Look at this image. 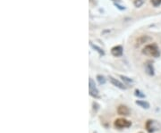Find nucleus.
Segmentation results:
<instances>
[{"label":"nucleus","instance_id":"6ab92c4d","mask_svg":"<svg viewBox=\"0 0 161 133\" xmlns=\"http://www.w3.org/2000/svg\"><path fill=\"white\" fill-rule=\"evenodd\" d=\"M140 133H142V132H140Z\"/></svg>","mask_w":161,"mask_h":133},{"label":"nucleus","instance_id":"0eeeda50","mask_svg":"<svg viewBox=\"0 0 161 133\" xmlns=\"http://www.w3.org/2000/svg\"><path fill=\"white\" fill-rule=\"evenodd\" d=\"M109 79H110V82H111L114 86H115V87H117V88H121V90H126V87H125L122 82H120L118 80H116V79H115V78H113V77H110Z\"/></svg>","mask_w":161,"mask_h":133},{"label":"nucleus","instance_id":"1a4fd4ad","mask_svg":"<svg viewBox=\"0 0 161 133\" xmlns=\"http://www.w3.org/2000/svg\"><path fill=\"white\" fill-rule=\"evenodd\" d=\"M151 40V38L148 37V36H141L137 39V44L138 45H141L143 43H147L148 41Z\"/></svg>","mask_w":161,"mask_h":133},{"label":"nucleus","instance_id":"20e7f679","mask_svg":"<svg viewBox=\"0 0 161 133\" xmlns=\"http://www.w3.org/2000/svg\"><path fill=\"white\" fill-rule=\"evenodd\" d=\"M145 127L149 133H153L154 131H156L157 130V123L155 121H152V120H148L147 122H146Z\"/></svg>","mask_w":161,"mask_h":133},{"label":"nucleus","instance_id":"a211bd4d","mask_svg":"<svg viewBox=\"0 0 161 133\" xmlns=\"http://www.w3.org/2000/svg\"><path fill=\"white\" fill-rule=\"evenodd\" d=\"M112 1H114V2H119L120 0H112Z\"/></svg>","mask_w":161,"mask_h":133},{"label":"nucleus","instance_id":"f257e3e1","mask_svg":"<svg viewBox=\"0 0 161 133\" xmlns=\"http://www.w3.org/2000/svg\"><path fill=\"white\" fill-rule=\"evenodd\" d=\"M142 53L146 55H150L153 57H158L160 55L159 49L156 44H150V45H147L143 48Z\"/></svg>","mask_w":161,"mask_h":133},{"label":"nucleus","instance_id":"f03ea898","mask_svg":"<svg viewBox=\"0 0 161 133\" xmlns=\"http://www.w3.org/2000/svg\"><path fill=\"white\" fill-rule=\"evenodd\" d=\"M115 127H116L117 129H124V128H129L131 126V123L124 118H118L116 119L114 123Z\"/></svg>","mask_w":161,"mask_h":133},{"label":"nucleus","instance_id":"423d86ee","mask_svg":"<svg viewBox=\"0 0 161 133\" xmlns=\"http://www.w3.org/2000/svg\"><path fill=\"white\" fill-rule=\"evenodd\" d=\"M117 113H118V114H120V115L127 116V115L130 114V109H129L127 106L121 105V106H119L117 107Z\"/></svg>","mask_w":161,"mask_h":133},{"label":"nucleus","instance_id":"9b49d317","mask_svg":"<svg viewBox=\"0 0 161 133\" xmlns=\"http://www.w3.org/2000/svg\"><path fill=\"white\" fill-rule=\"evenodd\" d=\"M91 48H92L93 49H95L100 55H105V52H104L103 49L100 48L99 47H98V46H96V45H94V44L91 43Z\"/></svg>","mask_w":161,"mask_h":133},{"label":"nucleus","instance_id":"f8f14e48","mask_svg":"<svg viewBox=\"0 0 161 133\" xmlns=\"http://www.w3.org/2000/svg\"><path fill=\"white\" fill-rule=\"evenodd\" d=\"M97 80H98V81L100 85H104L106 83V79H105L104 76H102V75H98Z\"/></svg>","mask_w":161,"mask_h":133},{"label":"nucleus","instance_id":"4468645a","mask_svg":"<svg viewBox=\"0 0 161 133\" xmlns=\"http://www.w3.org/2000/svg\"><path fill=\"white\" fill-rule=\"evenodd\" d=\"M120 78H121L124 82H126L127 84H131V83H133V82H134V80H131V78H128V77L124 76V75H120Z\"/></svg>","mask_w":161,"mask_h":133},{"label":"nucleus","instance_id":"2eb2a0df","mask_svg":"<svg viewBox=\"0 0 161 133\" xmlns=\"http://www.w3.org/2000/svg\"><path fill=\"white\" fill-rule=\"evenodd\" d=\"M134 95H135L136 97H141V98H144V97H145V95H144L141 91H140L139 90H135Z\"/></svg>","mask_w":161,"mask_h":133},{"label":"nucleus","instance_id":"7ed1b4c3","mask_svg":"<svg viewBox=\"0 0 161 133\" xmlns=\"http://www.w3.org/2000/svg\"><path fill=\"white\" fill-rule=\"evenodd\" d=\"M89 92H90V95L95 98H98L99 97V94H98V90L96 87V84H95V81L90 78L89 80Z\"/></svg>","mask_w":161,"mask_h":133},{"label":"nucleus","instance_id":"dca6fc26","mask_svg":"<svg viewBox=\"0 0 161 133\" xmlns=\"http://www.w3.org/2000/svg\"><path fill=\"white\" fill-rule=\"evenodd\" d=\"M151 4L155 7H157V6H158L161 5V0H151Z\"/></svg>","mask_w":161,"mask_h":133},{"label":"nucleus","instance_id":"ddd939ff","mask_svg":"<svg viewBox=\"0 0 161 133\" xmlns=\"http://www.w3.org/2000/svg\"><path fill=\"white\" fill-rule=\"evenodd\" d=\"M144 2H145V0H134V5L135 7L139 8V7H141L144 4Z\"/></svg>","mask_w":161,"mask_h":133},{"label":"nucleus","instance_id":"6e6552de","mask_svg":"<svg viewBox=\"0 0 161 133\" xmlns=\"http://www.w3.org/2000/svg\"><path fill=\"white\" fill-rule=\"evenodd\" d=\"M146 71H147V73L150 76H153L154 75V67L152 65V64L150 63H148L147 64H146Z\"/></svg>","mask_w":161,"mask_h":133},{"label":"nucleus","instance_id":"f3484780","mask_svg":"<svg viewBox=\"0 0 161 133\" xmlns=\"http://www.w3.org/2000/svg\"><path fill=\"white\" fill-rule=\"evenodd\" d=\"M115 6L117 7L118 9H120V10H124L125 9V7L124 6H120V5H118L117 3H115Z\"/></svg>","mask_w":161,"mask_h":133},{"label":"nucleus","instance_id":"39448f33","mask_svg":"<svg viewBox=\"0 0 161 133\" xmlns=\"http://www.w3.org/2000/svg\"><path fill=\"white\" fill-rule=\"evenodd\" d=\"M123 53H124V49H123L122 46H115L111 49V54L115 57L122 56Z\"/></svg>","mask_w":161,"mask_h":133},{"label":"nucleus","instance_id":"9d476101","mask_svg":"<svg viewBox=\"0 0 161 133\" xmlns=\"http://www.w3.org/2000/svg\"><path fill=\"white\" fill-rule=\"evenodd\" d=\"M136 105L141 106L142 108H145V109H148L150 108V104L148 102H146V101H142V100H137L136 102Z\"/></svg>","mask_w":161,"mask_h":133}]
</instances>
